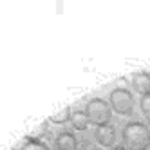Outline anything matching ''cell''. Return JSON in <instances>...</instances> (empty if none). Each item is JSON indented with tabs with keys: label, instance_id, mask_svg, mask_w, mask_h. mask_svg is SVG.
Instances as JSON below:
<instances>
[{
	"label": "cell",
	"instance_id": "6da1fadb",
	"mask_svg": "<svg viewBox=\"0 0 150 150\" xmlns=\"http://www.w3.org/2000/svg\"><path fill=\"white\" fill-rule=\"evenodd\" d=\"M150 145V128L141 121H130L123 128V146L127 150H146Z\"/></svg>",
	"mask_w": 150,
	"mask_h": 150
},
{
	"label": "cell",
	"instance_id": "7a4b0ae2",
	"mask_svg": "<svg viewBox=\"0 0 150 150\" xmlns=\"http://www.w3.org/2000/svg\"><path fill=\"white\" fill-rule=\"evenodd\" d=\"M85 114L89 117V123L94 127H101V125H109L112 120V109L110 103L105 101L101 98H92L87 107H85Z\"/></svg>",
	"mask_w": 150,
	"mask_h": 150
},
{
	"label": "cell",
	"instance_id": "3957f363",
	"mask_svg": "<svg viewBox=\"0 0 150 150\" xmlns=\"http://www.w3.org/2000/svg\"><path fill=\"white\" fill-rule=\"evenodd\" d=\"M109 103H110V109L120 116H130L134 112V96L127 89L117 87V89L110 91Z\"/></svg>",
	"mask_w": 150,
	"mask_h": 150
},
{
	"label": "cell",
	"instance_id": "277c9868",
	"mask_svg": "<svg viewBox=\"0 0 150 150\" xmlns=\"http://www.w3.org/2000/svg\"><path fill=\"white\" fill-rule=\"evenodd\" d=\"M94 139L98 141L101 146H112L116 143V128L114 125H101V127H96V132H94Z\"/></svg>",
	"mask_w": 150,
	"mask_h": 150
},
{
	"label": "cell",
	"instance_id": "5b68a950",
	"mask_svg": "<svg viewBox=\"0 0 150 150\" xmlns=\"http://www.w3.org/2000/svg\"><path fill=\"white\" fill-rule=\"evenodd\" d=\"M132 89L141 96V98H145V96L150 94V74L141 71V72H134L132 74Z\"/></svg>",
	"mask_w": 150,
	"mask_h": 150
},
{
	"label": "cell",
	"instance_id": "8992f818",
	"mask_svg": "<svg viewBox=\"0 0 150 150\" xmlns=\"http://www.w3.org/2000/svg\"><path fill=\"white\" fill-rule=\"evenodd\" d=\"M56 148L58 150H78L76 136L69 130H62L56 137Z\"/></svg>",
	"mask_w": 150,
	"mask_h": 150
},
{
	"label": "cell",
	"instance_id": "52a82bcc",
	"mask_svg": "<svg viewBox=\"0 0 150 150\" xmlns=\"http://www.w3.org/2000/svg\"><path fill=\"white\" fill-rule=\"evenodd\" d=\"M71 123H72V128H76V130H87V127L91 125L87 114H85L83 110L72 112V116H71Z\"/></svg>",
	"mask_w": 150,
	"mask_h": 150
},
{
	"label": "cell",
	"instance_id": "ba28073f",
	"mask_svg": "<svg viewBox=\"0 0 150 150\" xmlns=\"http://www.w3.org/2000/svg\"><path fill=\"white\" fill-rule=\"evenodd\" d=\"M20 150H51V148L42 141V139H31V137H27Z\"/></svg>",
	"mask_w": 150,
	"mask_h": 150
},
{
	"label": "cell",
	"instance_id": "9c48e42d",
	"mask_svg": "<svg viewBox=\"0 0 150 150\" xmlns=\"http://www.w3.org/2000/svg\"><path fill=\"white\" fill-rule=\"evenodd\" d=\"M71 116H72L71 109H69V107H65V109H62L60 112H56V114H52V117H51V121L54 123V125H62V123H65V121H69V120H71Z\"/></svg>",
	"mask_w": 150,
	"mask_h": 150
},
{
	"label": "cell",
	"instance_id": "30bf717a",
	"mask_svg": "<svg viewBox=\"0 0 150 150\" xmlns=\"http://www.w3.org/2000/svg\"><path fill=\"white\" fill-rule=\"evenodd\" d=\"M45 132H47V123H42V125H38L35 130L29 134V137L31 139H40L42 136H45Z\"/></svg>",
	"mask_w": 150,
	"mask_h": 150
},
{
	"label": "cell",
	"instance_id": "8fae6325",
	"mask_svg": "<svg viewBox=\"0 0 150 150\" xmlns=\"http://www.w3.org/2000/svg\"><path fill=\"white\" fill-rule=\"evenodd\" d=\"M139 105H141V112H143V116L150 121V94L145 96V98H141V103H139Z\"/></svg>",
	"mask_w": 150,
	"mask_h": 150
},
{
	"label": "cell",
	"instance_id": "7c38bea8",
	"mask_svg": "<svg viewBox=\"0 0 150 150\" xmlns=\"http://www.w3.org/2000/svg\"><path fill=\"white\" fill-rule=\"evenodd\" d=\"M112 150H127V148H125V146H114Z\"/></svg>",
	"mask_w": 150,
	"mask_h": 150
}]
</instances>
